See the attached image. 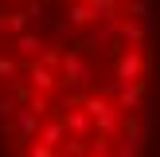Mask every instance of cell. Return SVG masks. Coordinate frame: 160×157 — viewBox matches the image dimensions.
Segmentation results:
<instances>
[{"mask_svg": "<svg viewBox=\"0 0 160 157\" xmlns=\"http://www.w3.org/2000/svg\"><path fill=\"white\" fill-rule=\"evenodd\" d=\"M152 0H0V157H152Z\"/></svg>", "mask_w": 160, "mask_h": 157, "instance_id": "cell-1", "label": "cell"}]
</instances>
